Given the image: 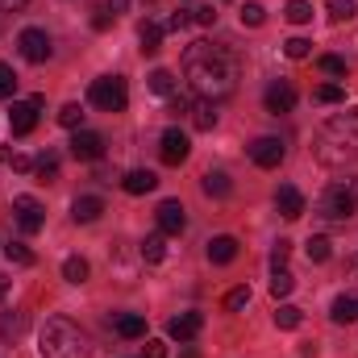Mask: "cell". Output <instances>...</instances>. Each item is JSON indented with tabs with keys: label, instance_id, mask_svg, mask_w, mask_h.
Returning a JSON list of instances; mask_svg holds the SVG:
<instances>
[{
	"label": "cell",
	"instance_id": "33",
	"mask_svg": "<svg viewBox=\"0 0 358 358\" xmlns=\"http://www.w3.org/2000/svg\"><path fill=\"white\" fill-rule=\"evenodd\" d=\"M204 192L208 196H229V176L225 171H208L204 176Z\"/></svg>",
	"mask_w": 358,
	"mask_h": 358
},
{
	"label": "cell",
	"instance_id": "43",
	"mask_svg": "<svg viewBox=\"0 0 358 358\" xmlns=\"http://www.w3.org/2000/svg\"><path fill=\"white\" fill-rule=\"evenodd\" d=\"M192 21H196V25H217V13H213V4L196 8V13H192Z\"/></svg>",
	"mask_w": 358,
	"mask_h": 358
},
{
	"label": "cell",
	"instance_id": "27",
	"mask_svg": "<svg viewBox=\"0 0 358 358\" xmlns=\"http://www.w3.org/2000/svg\"><path fill=\"white\" fill-rule=\"evenodd\" d=\"M150 92H159V96H176V76H171L167 67L150 71Z\"/></svg>",
	"mask_w": 358,
	"mask_h": 358
},
{
	"label": "cell",
	"instance_id": "26",
	"mask_svg": "<svg viewBox=\"0 0 358 358\" xmlns=\"http://www.w3.org/2000/svg\"><path fill=\"white\" fill-rule=\"evenodd\" d=\"M300 321H304V313H300L296 304H279V308H275V325H279V329H296Z\"/></svg>",
	"mask_w": 358,
	"mask_h": 358
},
{
	"label": "cell",
	"instance_id": "12",
	"mask_svg": "<svg viewBox=\"0 0 358 358\" xmlns=\"http://www.w3.org/2000/svg\"><path fill=\"white\" fill-rule=\"evenodd\" d=\"M263 104H267V113H275V117H279V113H292V108H296V88H292L287 80H275L267 88V96H263Z\"/></svg>",
	"mask_w": 358,
	"mask_h": 358
},
{
	"label": "cell",
	"instance_id": "44",
	"mask_svg": "<svg viewBox=\"0 0 358 358\" xmlns=\"http://www.w3.org/2000/svg\"><path fill=\"white\" fill-rule=\"evenodd\" d=\"M142 358H167V342H146V355Z\"/></svg>",
	"mask_w": 358,
	"mask_h": 358
},
{
	"label": "cell",
	"instance_id": "10",
	"mask_svg": "<svg viewBox=\"0 0 358 358\" xmlns=\"http://www.w3.org/2000/svg\"><path fill=\"white\" fill-rule=\"evenodd\" d=\"M159 155H163V163H167V167H179V163L192 155V142H187V134L171 125V129L159 138Z\"/></svg>",
	"mask_w": 358,
	"mask_h": 358
},
{
	"label": "cell",
	"instance_id": "41",
	"mask_svg": "<svg viewBox=\"0 0 358 358\" xmlns=\"http://www.w3.org/2000/svg\"><path fill=\"white\" fill-rule=\"evenodd\" d=\"M13 92H17V76H13L8 63H0V100H8Z\"/></svg>",
	"mask_w": 358,
	"mask_h": 358
},
{
	"label": "cell",
	"instance_id": "38",
	"mask_svg": "<svg viewBox=\"0 0 358 358\" xmlns=\"http://www.w3.org/2000/svg\"><path fill=\"white\" fill-rule=\"evenodd\" d=\"M317 67H321L325 76H346V59H338V55H321Z\"/></svg>",
	"mask_w": 358,
	"mask_h": 358
},
{
	"label": "cell",
	"instance_id": "5",
	"mask_svg": "<svg viewBox=\"0 0 358 358\" xmlns=\"http://www.w3.org/2000/svg\"><path fill=\"white\" fill-rule=\"evenodd\" d=\"M88 100L100 113H125V104H129V84H125L121 76H100V80H92Z\"/></svg>",
	"mask_w": 358,
	"mask_h": 358
},
{
	"label": "cell",
	"instance_id": "30",
	"mask_svg": "<svg viewBox=\"0 0 358 358\" xmlns=\"http://www.w3.org/2000/svg\"><path fill=\"white\" fill-rule=\"evenodd\" d=\"M59 125L63 129H84V108L80 104H63L59 108Z\"/></svg>",
	"mask_w": 358,
	"mask_h": 358
},
{
	"label": "cell",
	"instance_id": "14",
	"mask_svg": "<svg viewBox=\"0 0 358 358\" xmlns=\"http://www.w3.org/2000/svg\"><path fill=\"white\" fill-rule=\"evenodd\" d=\"M275 208H279V217H287V221H296V217H304V196H300V187H292V183H283V187L275 192Z\"/></svg>",
	"mask_w": 358,
	"mask_h": 358
},
{
	"label": "cell",
	"instance_id": "39",
	"mask_svg": "<svg viewBox=\"0 0 358 358\" xmlns=\"http://www.w3.org/2000/svg\"><path fill=\"white\" fill-rule=\"evenodd\" d=\"M0 159H4L13 171H34V159H29V155H17V150H0Z\"/></svg>",
	"mask_w": 358,
	"mask_h": 358
},
{
	"label": "cell",
	"instance_id": "36",
	"mask_svg": "<svg viewBox=\"0 0 358 358\" xmlns=\"http://www.w3.org/2000/svg\"><path fill=\"white\" fill-rule=\"evenodd\" d=\"M283 55H287V59H308V55H313V42H308V38H287V42H283Z\"/></svg>",
	"mask_w": 358,
	"mask_h": 358
},
{
	"label": "cell",
	"instance_id": "34",
	"mask_svg": "<svg viewBox=\"0 0 358 358\" xmlns=\"http://www.w3.org/2000/svg\"><path fill=\"white\" fill-rule=\"evenodd\" d=\"M313 96H317V104H342L346 100V88L342 84H321Z\"/></svg>",
	"mask_w": 358,
	"mask_h": 358
},
{
	"label": "cell",
	"instance_id": "37",
	"mask_svg": "<svg viewBox=\"0 0 358 358\" xmlns=\"http://www.w3.org/2000/svg\"><path fill=\"white\" fill-rule=\"evenodd\" d=\"M304 255H308V263H325L329 259V238H308Z\"/></svg>",
	"mask_w": 358,
	"mask_h": 358
},
{
	"label": "cell",
	"instance_id": "22",
	"mask_svg": "<svg viewBox=\"0 0 358 358\" xmlns=\"http://www.w3.org/2000/svg\"><path fill=\"white\" fill-rule=\"evenodd\" d=\"M329 317H334V325H350V321H358V296H338L334 300V308H329Z\"/></svg>",
	"mask_w": 358,
	"mask_h": 358
},
{
	"label": "cell",
	"instance_id": "47",
	"mask_svg": "<svg viewBox=\"0 0 358 358\" xmlns=\"http://www.w3.org/2000/svg\"><path fill=\"white\" fill-rule=\"evenodd\" d=\"M25 4H29V0H0L4 13H17V8H25Z\"/></svg>",
	"mask_w": 358,
	"mask_h": 358
},
{
	"label": "cell",
	"instance_id": "32",
	"mask_svg": "<svg viewBox=\"0 0 358 358\" xmlns=\"http://www.w3.org/2000/svg\"><path fill=\"white\" fill-rule=\"evenodd\" d=\"M4 255H8V263H17V267H34V250H29V246H21V242H8V246H4Z\"/></svg>",
	"mask_w": 358,
	"mask_h": 358
},
{
	"label": "cell",
	"instance_id": "42",
	"mask_svg": "<svg viewBox=\"0 0 358 358\" xmlns=\"http://www.w3.org/2000/svg\"><path fill=\"white\" fill-rule=\"evenodd\" d=\"M287 255H292V242H283V238H279V242L271 246V267H283V263H287Z\"/></svg>",
	"mask_w": 358,
	"mask_h": 358
},
{
	"label": "cell",
	"instance_id": "8",
	"mask_svg": "<svg viewBox=\"0 0 358 358\" xmlns=\"http://www.w3.org/2000/svg\"><path fill=\"white\" fill-rule=\"evenodd\" d=\"M13 213H17L21 234H38V229L46 225V208H42V200H34V196H17V200H13Z\"/></svg>",
	"mask_w": 358,
	"mask_h": 358
},
{
	"label": "cell",
	"instance_id": "1",
	"mask_svg": "<svg viewBox=\"0 0 358 358\" xmlns=\"http://www.w3.org/2000/svg\"><path fill=\"white\" fill-rule=\"evenodd\" d=\"M183 76H187V84H192L196 96H204V100H225V96L238 92L242 59H238L229 46L200 38V42H192V46L183 50Z\"/></svg>",
	"mask_w": 358,
	"mask_h": 358
},
{
	"label": "cell",
	"instance_id": "6",
	"mask_svg": "<svg viewBox=\"0 0 358 358\" xmlns=\"http://www.w3.org/2000/svg\"><path fill=\"white\" fill-rule=\"evenodd\" d=\"M17 50H21V59H25V63H46L55 46H50V34H46V29L29 25V29H21V34H17Z\"/></svg>",
	"mask_w": 358,
	"mask_h": 358
},
{
	"label": "cell",
	"instance_id": "28",
	"mask_svg": "<svg viewBox=\"0 0 358 358\" xmlns=\"http://www.w3.org/2000/svg\"><path fill=\"white\" fill-rule=\"evenodd\" d=\"M63 279H67V283H84V279H88V259L71 255V259L63 263Z\"/></svg>",
	"mask_w": 358,
	"mask_h": 358
},
{
	"label": "cell",
	"instance_id": "40",
	"mask_svg": "<svg viewBox=\"0 0 358 358\" xmlns=\"http://www.w3.org/2000/svg\"><path fill=\"white\" fill-rule=\"evenodd\" d=\"M246 304H250V287H234V292L225 296V308H229V313H242Z\"/></svg>",
	"mask_w": 358,
	"mask_h": 358
},
{
	"label": "cell",
	"instance_id": "9",
	"mask_svg": "<svg viewBox=\"0 0 358 358\" xmlns=\"http://www.w3.org/2000/svg\"><path fill=\"white\" fill-rule=\"evenodd\" d=\"M71 159H80V163L104 159V134H96V129H76V138H71Z\"/></svg>",
	"mask_w": 358,
	"mask_h": 358
},
{
	"label": "cell",
	"instance_id": "3",
	"mask_svg": "<svg viewBox=\"0 0 358 358\" xmlns=\"http://www.w3.org/2000/svg\"><path fill=\"white\" fill-rule=\"evenodd\" d=\"M355 121H358V113L350 108L346 117H338V121H329V125L321 129V138H317V159H321V163H329V167H342V163L358 159Z\"/></svg>",
	"mask_w": 358,
	"mask_h": 358
},
{
	"label": "cell",
	"instance_id": "31",
	"mask_svg": "<svg viewBox=\"0 0 358 358\" xmlns=\"http://www.w3.org/2000/svg\"><path fill=\"white\" fill-rule=\"evenodd\" d=\"M34 171L42 183H50V179H59V159L55 155H42V159H34Z\"/></svg>",
	"mask_w": 358,
	"mask_h": 358
},
{
	"label": "cell",
	"instance_id": "35",
	"mask_svg": "<svg viewBox=\"0 0 358 358\" xmlns=\"http://www.w3.org/2000/svg\"><path fill=\"white\" fill-rule=\"evenodd\" d=\"M355 13H358L355 0H329V21H338V25H342V21H350Z\"/></svg>",
	"mask_w": 358,
	"mask_h": 358
},
{
	"label": "cell",
	"instance_id": "4",
	"mask_svg": "<svg viewBox=\"0 0 358 358\" xmlns=\"http://www.w3.org/2000/svg\"><path fill=\"white\" fill-rule=\"evenodd\" d=\"M317 213H321L325 221H334V225L355 221L358 217V179H338V183H329V187L321 192V200H317Z\"/></svg>",
	"mask_w": 358,
	"mask_h": 358
},
{
	"label": "cell",
	"instance_id": "7",
	"mask_svg": "<svg viewBox=\"0 0 358 358\" xmlns=\"http://www.w3.org/2000/svg\"><path fill=\"white\" fill-rule=\"evenodd\" d=\"M42 104H46L42 96H29V100H13V113H8L13 138H25V134H34V125H38V108H42Z\"/></svg>",
	"mask_w": 358,
	"mask_h": 358
},
{
	"label": "cell",
	"instance_id": "19",
	"mask_svg": "<svg viewBox=\"0 0 358 358\" xmlns=\"http://www.w3.org/2000/svg\"><path fill=\"white\" fill-rule=\"evenodd\" d=\"M113 329H117L125 342H134V338L146 334V317H138V313H117V317H113Z\"/></svg>",
	"mask_w": 358,
	"mask_h": 358
},
{
	"label": "cell",
	"instance_id": "48",
	"mask_svg": "<svg viewBox=\"0 0 358 358\" xmlns=\"http://www.w3.org/2000/svg\"><path fill=\"white\" fill-rule=\"evenodd\" d=\"M183 358H200V355H196V350H183Z\"/></svg>",
	"mask_w": 358,
	"mask_h": 358
},
{
	"label": "cell",
	"instance_id": "20",
	"mask_svg": "<svg viewBox=\"0 0 358 358\" xmlns=\"http://www.w3.org/2000/svg\"><path fill=\"white\" fill-rule=\"evenodd\" d=\"M100 213H104V200H100V196H76V204H71V217H76L80 225H92Z\"/></svg>",
	"mask_w": 358,
	"mask_h": 358
},
{
	"label": "cell",
	"instance_id": "46",
	"mask_svg": "<svg viewBox=\"0 0 358 358\" xmlns=\"http://www.w3.org/2000/svg\"><path fill=\"white\" fill-rule=\"evenodd\" d=\"M104 8L117 17V13H125V8H129V0H104Z\"/></svg>",
	"mask_w": 358,
	"mask_h": 358
},
{
	"label": "cell",
	"instance_id": "18",
	"mask_svg": "<svg viewBox=\"0 0 358 358\" xmlns=\"http://www.w3.org/2000/svg\"><path fill=\"white\" fill-rule=\"evenodd\" d=\"M187 117H192V125H196V129H213V125H217V104H213V100H204V96H196V100H192V108H187Z\"/></svg>",
	"mask_w": 358,
	"mask_h": 358
},
{
	"label": "cell",
	"instance_id": "45",
	"mask_svg": "<svg viewBox=\"0 0 358 358\" xmlns=\"http://www.w3.org/2000/svg\"><path fill=\"white\" fill-rule=\"evenodd\" d=\"M187 21H192V13H183V8H179V13H171V21H167V29H183Z\"/></svg>",
	"mask_w": 358,
	"mask_h": 358
},
{
	"label": "cell",
	"instance_id": "13",
	"mask_svg": "<svg viewBox=\"0 0 358 358\" xmlns=\"http://www.w3.org/2000/svg\"><path fill=\"white\" fill-rule=\"evenodd\" d=\"M159 229L163 234H183L187 229V208L179 200H163L159 204Z\"/></svg>",
	"mask_w": 358,
	"mask_h": 358
},
{
	"label": "cell",
	"instance_id": "29",
	"mask_svg": "<svg viewBox=\"0 0 358 358\" xmlns=\"http://www.w3.org/2000/svg\"><path fill=\"white\" fill-rule=\"evenodd\" d=\"M263 21H267V8H263L259 0H246V4H242V25H250V29H259Z\"/></svg>",
	"mask_w": 358,
	"mask_h": 358
},
{
	"label": "cell",
	"instance_id": "21",
	"mask_svg": "<svg viewBox=\"0 0 358 358\" xmlns=\"http://www.w3.org/2000/svg\"><path fill=\"white\" fill-rule=\"evenodd\" d=\"M138 50L142 55H159L163 50V25H155V21H142V29H138Z\"/></svg>",
	"mask_w": 358,
	"mask_h": 358
},
{
	"label": "cell",
	"instance_id": "24",
	"mask_svg": "<svg viewBox=\"0 0 358 358\" xmlns=\"http://www.w3.org/2000/svg\"><path fill=\"white\" fill-rule=\"evenodd\" d=\"M292 287H296V279H292V271H287V267H275V271H271V296H275V300L292 296Z\"/></svg>",
	"mask_w": 358,
	"mask_h": 358
},
{
	"label": "cell",
	"instance_id": "17",
	"mask_svg": "<svg viewBox=\"0 0 358 358\" xmlns=\"http://www.w3.org/2000/svg\"><path fill=\"white\" fill-rule=\"evenodd\" d=\"M121 187H125L129 196H146V192H155V187H159V176H155V171H146V167H138V171H129V176L121 179Z\"/></svg>",
	"mask_w": 358,
	"mask_h": 358
},
{
	"label": "cell",
	"instance_id": "15",
	"mask_svg": "<svg viewBox=\"0 0 358 358\" xmlns=\"http://www.w3.org/2000/svg\"><path fill=\"white\" fill-rule=\"evenodd\" d=\"M200 329H204V317H200V313H179V317L167 321V334H171L176 342H192Z\"/></svg>",
	"mask_w": 358,
	"mask_h": 358
},
{
	"label": "cell",
	"instance_id": "25",
	"mask_svg": "<svg viewBox=\"0 0 358 358\" xmlns=\"http://www.w3.org/2000/svg\"><path fill=\"white\" fill-rule=\"evenodd\" d=\"M283 17H287L292 25H308V21H313V4H308V0H287Z\"/></svg>",
	"mask_w": 358,
	"mask_h": 358
},
{
	"label": "cell",
	"instance_id": "2",
	"mask_svg": "<svg viewBox=\"0 0 358 358\" xmlns=\"http://www.w3.org/2000/svg\"><path fill=\"white\" fill-rule=\"evenodd\" d=\"M38 350H42V358H88L92 342L71 317H46V325L38 334Z\"/></svg>",
	"mask_w": 358,
	"mask_h": 358
},
{
	"label": "cell",
	"instance_id": "23",
	"mask_svg": "<svg viewBox=\"0 0 358 358\" xmlns=\"http://www.w3.org/2000/svg\"><path fill=\"white\" fill-rule=\"evenodd\" d=\"M142 259H146V263H163V259H167V234H163V229L142 242Z\"/></svg>",
	"mask_w": 358,
	"mask_h": 358
},
{
	"label": "cell",
	"instance_id": "11",
	"mask_svg": "<svg viewBox=\"0 0 358 358\" xmlns=\"http://www.w3.org/2000/svg\"><path fill=\"white\" fill-rule=\"evenodd\" d=\"M283 155H287V150H283V142H279V138H255V142H250V163H255V167H263V171L279 167V163H283Z\"/></svg>",
	"mask_w": 358,
	"mask_h": 358
},
{
	"label": "cell",
	"instance_id": "16",
	"mask_svg": "<svg viewBox=\"0 0 358 358\" xmlns=\"http://www.w3.org/2000/svg\"><path fill=\"white\" fill-rule=\"evenodd\" d=\"M234 259H238V238H234V234H221V238L208 242V263L225 267V263H234Z\"/></svg>",
	"mask_w": 358,
	"mask_h": 358
}]
</instances>
